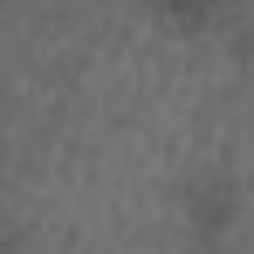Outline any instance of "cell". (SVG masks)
Listing matches in <instances>:
<instances>
[{
  "mask_svg": "<svg viewBox=\"0 0 254 254\" xmlns=\"http://www.w3.org/2000/svg\"><path fill=\"white\" fill-rule=\"evenodd\" d=\"M192 206H199V220H227V192L199 186V192H192Z\"/></svg>",
  "mask_w": 254,
  "mask_h": 254,
  "instance_id": "6da1fadb",
  "label": "cell"
}]
</instances>
